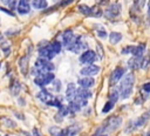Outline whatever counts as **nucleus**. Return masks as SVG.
Masks as SVG:
<instances>
[{
	"instance_id": "1",
	"label": "nucleus",
	"mask_w": 150,
	"mask_h": 136,
	"mask_svg": "<svg viewBox=\"0 0 150 136\" xmlns=\"http://www.w3.org/2000/svg\"><path fill=\"white\" fill-rule=\"evenodd\" d=\"M122 124V117L121 116H109L108 118H105L103 121V123L101 124L100 128L96 129L95 134L93 136H100V135H108L112 131H115L116 129H118Z\"/></svg>"
},
{
	"instance_id": "2",
	"label": "nucleus",
	"mask_w": 150,
	"mask_h": 136,
	"mask_svg": "<svg viewBox=\"0 0 150 136\" xmlns=\"http://www.w3.org/2000/svg\"><path fill=\"white\" fill-rule=\"evenodd\" d=\"M134 83H135V76L132 73H128L121 79L118 91H120V96L122 98H128L131 95Z\"/></svg>"
},
{
	"instance_id": "3",
	"label": "nucleus",
	"mask_w": 150,
	"mask_h": 136,
	"mask_svg": "<svg viewBox=\"0 0 150 136\" xmlns=\"http://www.w3.org/2000/svg\"><path fill=\"white\" fill-rule=\"evenodd\" d=\"M54 80H55V75L53 74V72H45V73H41L40 75L34 77V83L42 89L47 84L53 82Z\"/></svg>"
},
{
	"instance_id": "4",
	"label": "nucleus",
	"mask_w": 150,
	"mask_h": 136,
	"mask_svg": "<svg viewBox=\"0 0 150 136\" xmlns=\"http://www.w3.org/2000/svg\"><path fill=\"white\" fill-rule=\"evenodd\" d=\"M121 11H122L121 4H120V2H114V4H111V5L108 6V8L103 12V14H104V16H105L107 19L114 20V19H116V18L120 16Z\"/></svg>"
},
{
	"instance_id": "5",
	"label": "nucleus",
	"mask_w": 150,
	"mask_h": 136,
	"mask_svg": "<svg viewBox=\"0 0 150 136\" xmlns=\"http://www.w3.org/2000/svg\"><path fill=\"white\" fill-rule=\"evenodd\" d=\"M38 53L40 55V57L42 59H47V60H50L55 56V53L52 50L50 46H49V42L47 41H43L41 43H39V47H38Z\"/></svg>"
},
{
	"instance_id": "6",
	"label": "nucleus",
	"mask_w": 150,
	"mask_h": 136,
	"mask_svg": "<svg viewBox=\"0 0 150 136\" xmlns=\"http://www.w3.org/2000/svg\"><path fill=\"white\" fill-rule=\"evenodd\" d=\"M34 67L38 68L39 70L41 72H53L55 69V66L54 63L50 61V60H47V59H42V57H39L35 60V63H34Z\"/></svg>"
},
{
	"instance_id": "7",
	"label": "nucleus",
	"mask_w": 150,
	"mask_h": 136,
	"mask_svg": "<svg viewBox=\"0 0 150 136\" xmlns=\"http://www.w3.org/2000/svg\"><path fill=\"white\" fill-rule=\"evenodd\" d=\"M81 39H82L81 35H76L74 42H73L67 49L70 50L71 53H80V52H82V50H84V49H88V45H87L83 40H81Z\"/></svg>"
},
{
	"instance_id": "8",
	"label": "nucleus",
	"mask_w": 150,
	"mask_h": 136,
	"mask_svg": "<svg viewBox=\"0 0 150 136\" xmlns=\"http://www.w3.org/2000/svg\"><path fill=\"white\" fill-rule=\"evenodd\" d=\"M97 60V54L93 49H87L80 55V62L84 64H91Z\"/></svg>"
},
{
	"instance_id": "9",
	"label": "nucleus",
	"mask_w": 150,
	"mask_h": 136,
	"mask_svg": "<svg viewBox=\"0 0 150 136\" xmlns=\"http://www.w3.org/2000/svg\"><path fill=\"white\" fill-rule=\"evenodd\" d=\"M82 130V125H80V124H70V125H68L67 128H64V129H61V131H60V134L57 135V136H75V135H77L80 131Z\"/></svg>"
},
{
	"instance_id": "10",
	"label": "nucleus",
	"mask_w": 150,
	"mask_h": 136,
	"mask_svg": "<svg viewBox=\"0 0 150 136\" xmlns=\"http://www.w3.org/2000/svg\"><path fill=\"white\" fill-rule=\"evenodd\" d=\"M75 36H76V35L74 34V32H73L71 29H66V30H63L62 34H61V43H62L66 48H68V47L74 42Z\"/></svg>"
},
{
	"instance_id": "11",
	"label": "nucleus",
	"mask_w": 150,
	"mask_h": 136,
	"mask_svg": "<svg viewBox=\"0 0 150 136\" xmlns=\"http://www.w3.org/2000/svg\"><path fill=\"white\" fill-rule=\"evenodd\" d=\"M98 72H100V67L91 63V64H86L83 68H81L80 74L83 76H94V75L98 74Z\"/></svg>"
},
{
	"instance_id": "12",
	"label": "nucleus",
	"mask_w": 150,
	"mask_h": 136,
	"mask_svg": "<svg viewBox=\"0 0 150 136\" xmlns=\"http://www.w3.org/2000/svg\"><path fill=\"white\" fill-rule=\"evenodd\" d=\"M124 74H125V69H124V68H122V67H117V68H115V69L112 70V73L110 74V79H109L110 84H115V83H117V82L124 76Z\"/></svg>"
},
{
	"instance_id": "13",
	"label": "nucleus",
	"mask_w": 150,
	"mask_h": 136,
	"mask_svg": "<svg viewBox=\"0 0 150 136\" xmlns=\"http://www.w3.org/2000/svg\"><path fill=\"white\" fill-rule=\"evenodd\" d=\"M16 11L19 14L25 15L28 14L30 12V5H29V0H19L18 5H16Z\"/></svg>"
},
{
	"instance_id": "14",
	"label": "nucleus",
	"mask_w": 150,
	"mask_h": 136,
	"mask_svg": "<svg viewBox=\"0 0 150 136\" xmlns=\"http://www.w3.org/2000/svg\"><path fill=\"white\" fill-rule=\"evenodd\" d=\"M76 90H77V88H76V86H75L74 82L68 83V86L66 88V100L68 102L73 101L76 97Z\"/></svg>"
},
{
	"instance_id": "15",
	"label": "nucleus",
	"mask_w": 150,
	"mask_h": 136,
	"mask_svg": "<svg viewBox=\"0 0 150 136\" xmlns=\"http://www.w3.org/2000/svg\"><path fill=\"white\" fill-rule=\"evenodd\" d=\"M77 83H79L80 87H82V88L90 89V88L95 84V80H94V77H91V76H83V77H80V79L77 80Z\"/></svg>"
},
{
	"instance_id": "16",
	"label": "nucleus",
	"mask_w": 150,
	"mask_h": 136,
	"mask_svg": "<svg viewBox=\"0 0 150 136\" xmlns=\"http://www.w3.org/2000/svg\"><path fill=\"white\" fill-rule=\"evenodd\" d=\"M142 61H143V56H132L128 61V67L130 69H138L142 66Z\"/></svg>"
},
{
	"instance_id": "17",
	"label": "nucleus",
	"mask_w": 150,
	"mask_h": 136,
	"mask_svg": "<svg viewBox=\"0 0 150 136\" xmlns=\"http://www.w3.org/2000/svg\"><path fill=\"white\" fill-rule=\"evenodd\" d=\"M36 96H38V98H39V100H41V101H42L43 103H46V104H47V103H48V102L54 97V96H53V95H52L47 89H45V88H42V89L36 94Z\"/></svg>"
},
{
	"instance_id": "18",
	"label": "nucleus",
	"mask_w": 150,
	"mask_h": 136,
	"mask_svg": "<svg viewBox=\"0 0 150 136\" xmlns=\"http://www.w3.org/2000/svg\"><path fill=\"white\" fill-rule=\"evenodd\" d=\"M91 95H93V93L90 91V89H87V88L79 87L77 90H76V97H80V98L88 100V98L91 97Z\"/></svg>"
},
{
	"instance_id": "19",
	"label": "nucleus",
	"mask_w": 150,
	"mask_h": 136,
	"mask_svg": "<svg viewBox=\"0 0 150 136\" xmlns=\"http://www.w3.org/2000/svg\"><path fill=\"white\" fill-rule=\"evenodd\" d=\"M28 63H29V59L27 56H22L19 60V68L23 75H26L28 73Z\"/></svg>"
},
{
	"instance_id": "20",
	"label": "nucleus",
	"mask_w": 150,
	"mask_h": 136,
	"mask_svg": "<svg viewBox=\"0 0 150 136\" xmlns=\"http://www.w3.org/2000/svg\"><path fill=\"white\" fill-rule=\"evenodd\" d=\"M121 40H122V34H121L120 32H111V33L109 34V41H110V43L116 45V43H118Z\"/></svg>"
},
{
	"instance_id": "21",
	"label": "nucleus",
	"mask_w": 150,
	"mask_h": 136,
	"mask_svg": "<svg viewBox=\"0 0 150 136\" xmlns=\"http://www.w3.org/2000/svg\"><path fill=\"white\" fill-rule=\"evenodd\" d=\"M49 46H50L52 50L55 53V55L59 54V53L61 52V49H62V43H61V41H59V40H53L52 42H49Z\"/></svg>"
},
{
	"instance_id": "22",
	"label": "nucleus",
	"mask_w": 150,
	"mask_h": 136,
	"mask_svg": "<svg viewBox=\"0 0 150 136\" xmlns=\"http://www.w3.org/2000/svg\"><path fill=\"white\" fill-rule=\"evenodd\" d=\"M32 5L36 9H45L48 6L47 0H32Z\"/></svg>"
},
{
	"instance_id": "23",
	"label": "nucleus",
	"mask_w": 150,
	"mask_h": 136,
	"mask_svg": "<svg viewBox=\"0 0 150 136\" xmlns=\"http://www.w3.org/2000/svg\"><path fill=\"white\" fill-rule=\"evenodd\" d=\"M144 50H145V45H144V43H141V45L134 47V50H132L131 54H132L134 56H143Z\"/></svg>"
},
{
	"instance_id": "24",
	"label": "nucleus",
	"mask_w": 150,
	"mask_h": 136,
	"mask_svg": "<svg viewBox=\"0 0 150 136\" xmlns=\"http://www.w3.org/2000/svg\"><path fill=\"white\" fill-rule=\"evenodd\" d=\"M77 11H79L81 14L86 15V16H90L91 7H89L88 5H84V4H82V5H79V6H77Z\"/></svg>"
},
{
	"instance_id": "25",
	"label": "nucleus",
	"mask_w": 150,
	"mask_h": 136,
	"mask_svg": "<svg viewBox=\"0 0 150 136\" xmlns=\"http://www.w3.org/2000/svg\"><path fill=\"white\" fill-rule=\"evenodd\" d=\"M118 98H120V91H118V88H115L109 94V101H111L112 103H116Z\"/></svg>"
},
{
	"instance_id": "26",
	"label": "nucleus",
	"mask_w": 150,
	"mask_h": 136,
	"mask_svg": "<svg viewBox=\"0 0 150 136\" xmlns=\"http://www.w3.org/2000/svg\"><path fill=\"white\" fill-rule=\"evenodd\" d=\"M47 106H50V107H56V108H60L61 106H62V98L61 97H59V96H54L48 103H47Z\"/></svg>"
},
{
	"instance_id": "27",
	"label": "nucleus",
	"mask_w": 150,
	"mask_h": 136,
	"mask_svg": "<svg viewBox=\"0 0 150 136\" xmlns=\"http://www.w3.org/2000/svg\"><path fill=\"white\" fill-rule=\"evenodd\" d=\"M102 14H103V12H102V9L100 8V6H98V5H96V6H93V7H91L90 16H94V18H100V16H102Z\"/></svg>"
},
{
	"instance_id": "28",
	"label": "nucleus",
	"mask_w": 150,
	"mask_h": 136,
	"mask_svg": "<svg viewBox=\"0 0 150 136\" xmlns=\"http://www.w3.org/2000/svg\"><path fill=\"white\" fill-rule=\"evenodd\" d=\"M68 108H69V111H70V113H77V111L81 109V107H80L75 101H70V102L68 103Z\"/></svg>"
},
{
	"instance_id": "29",
	"label": "nucleus",
	"mask_w": 150,
	"mask_h": 136,
	"mask_svg": "<svg viewBox=\"0 0 150 136\" xmlns=\"http://www.w3.org/2000/svg\"><path fill=\"white\" fill-rule=\"evenodd\" d=\"M1 122H2L7 128H15V127H16L15 122H14L13 120L8 118V117H2V118H1Z\"/></svg>"
},
{
	"instance_id": "30",
	"label": "nucleus",
	"mask_w": 150,
	"mask_h": 136,
	"mask_svg": "<svg viewBox=\"0 0 150 136\" xmlns=\"http://www.w3.org/2000/svg\"><path fill=\"white\" fill-rule=\"evenodd\" d=\"M20 82H18V81H14V83L11 86V90H12V93H13V95H18L19 93H20V90H21V88H20Z\"/></svg>"
},
{
	"instance_id": "31",
	"label": "nucleus",
	"mask_w": 150,
	"mask_h": 136,
	"mask_svg": "<svg viewBox=\"0 0 150 136\" xmlns=\"http://www.w3.org/2000/svg\"><path fill=\"white\" fill-rule=\"evenodd\" d=\"M69 113H70V111H69L68 106H63V104H62V106L59 108V113H57V114H59L61 117H64V116H67Z\"/></svg>"
},
{
	"instance_id": "32",
	"label": "nucleus",
	"mask_w": 150,
	"mask_h": 136,
	"mask_svg": "<svg viewBox=\"0 0 150 136\" xmlns=\"http://www.w3.org/2000/svg\"><path fill=\"white\" fill-rule=\"evenodd\" d=\"M114 104L115 103H112L111 101H108V102H105V104L103 106V108H102V113L103 114H107V113H109L112 108H114Z\"/></svg>"
},
{
	"instance_id": "33",
	"label": "nucleus",
	"mask_w": 150,
	"mask_h": 136,
	"mask_svg": "<svg viewBox=\"0 0 150 136\" xmlns=\"http://www.w3.org/2000/svg\"><path fill=\"white\" fill-rule=\"evenodd\" d=\"M96 34H97L98 38H101V39H105V38H107V32H105V29H104L102 26H98V27H97Z\"/></svg>"
},
{
	"instance_id": "34",
	"label": "nucleus",
	"mask_w": 150,
	"mask_h": 136,
	"mask_svg": "<svg viewBox=\"0 0 150 136\" xmlns=\"http://www.w3.org/2000/svg\"><path fill=\"white\" fill-rule=\"evenodd\" d=\"M145 5V0H134V7L137 8V9H142Z\"/></svg>"
},
{
	"instance_id": "35",
	"label": "nucleus",
	"mask_w": 150,
	"mask_h": 136,
	"mask_svg": "<svg viewBox=\"0 0 150 136\" xmlns=\"http://www.w3.org/2000/svg\"><path fill=\"white\" fill-rule=\"evenodd\" d=\"M60 131H61V128H59V127H56V125L49 128V134H52L53 136H57V135L60 134Z\"/></svg>"
},
{
	"instance_id": "36",
	"label": "nucleus",
	"mask_w": 150,
	"mask_h": 136,
	"mask_svg": "<svg viewBox=\"0 0 150 136\" xmlns=\"http://www.w3.org/2000/svg\"><path fill=\"white\" fill-rule=\"evenodd\" d=\"M134 47H135V46H127V47H124V48L121 50V53H122V54H130V53H132Z\"/></svg>"
},
{
	"instance_id": "37",
	"label": "nucleus",
	"mask_w": 150,
	"mask_h": 136,
	"mask_svg": "<svg viewBox=\"0 0 150 136\" xmlns=\"http://www.w3.org/2000/svg\"><path fill=\"white\" fill-rule=\"evenodd\" d=\"M149 63H150V56L143 57V61H142V66H141V68L145 69V68H146V67L149 66Z\"/></svg>"
},
{
	"instance_id": "38",
	"label": "nucleus",
	"mask_w": 150,
	"mask_h": 136,
	"mask_svg": "<svg viewBox=\"0 0 150 136\" xmlns=\"http://www.w3.org/2000/svg\"><path fill=\"white\" fill-rule=\"evenodd\" d=\"M97 53H98V59L102 60L104 57V53H103V49H102V46L100 43H97Z\"/></svg>"
},
{
	"instance_id": "39",
	"label": "nucleus",
	"mask_w": 150,
	"mask_h": 136,
	"mask_svg": "<svg viewBox=\"0 0 150 136\" xmlns=\"http://www.w3.org/2000/svg\"><path fill=\"white\" fill-rule=\"evenodd\" d=\"M53 82H54V89L59 93L61 90V81L60 80H54Z\"/></svg>"
},
{
	"instance_id": "40",
	"label": "nucleus",
	"mask_w": 150,
	"mask_h": 136,
	"mask_svg": "<svg viewBox=\"0 0 150 136\" xmlns=\"http://www.w3.org/2000/svg\"><path fill=\"white\" fill-rule=\"evenodd\" d=\"M0 11L1 12H4V13H6V14H8V15H11V16H15V14L12 12V9H8V8H5V7H0Z\"/></svg>"
},
{
	"instance_id": "41",
	"label": "nucleus",
	"mask_w": 150,
	"mask_h": 136,
	"mask_svg": "<svg viewBox=\"0 0 150 136\" xmlns=\"http://www.w3.org/2000/svg\"><path fill=\"white\" fill-rule=\"evenodd\" d=\"M142 89H143L145 93H150V82L144 83V84H143V87H142Z\"/></svg>"
},
{
	"instance_id": "42",
	"label": "nucleus",
	"mask_w": 150,
	"mask_h": 136,
	"mask_svg": "<svg viewBox=\"0 0 150 136\" xmlns=\"http://www.w3.org/2000/svg\"><path fill=\"white\" fill-rule=\"evenodd\" d=\"M96 4L98 6H105L109 4V0H96Z\"/></svg>"
},
{
	"instance_id": "43",
	"label": "nucleus",
	"mask_w": 150,
	"mask_h": 136,
	"mask_svg": "<svg viewBox=\"0 0 150 136\" xmlns=\"http://www.w3.org/2000/svg\"><path fill=\"white\" fill-rule=\"evenodd\" d=\"M2 52H4L5 55H8V54L11 53V47H9V46H4V47H2Z\"/></svg>"
},
{
	"instance_id": "44",
	"label": "nucleus",
	"mask_w": 150,
	"mask_h": 136,
	"mask_svg": "<svg viewBox=\"0 0 150 136\" xmlns=\"http://www.w3.org/2000/svg\"><path fill=\"white\" fill-rule=\"evenodd\" d=\"M73 0H62L60 1V4H57V6H66V5H69Z\"/></svg>"
},
{
	"instance_id": "45",
	"label": "nucleus",
	"mask_w": 150,
	"mask_h": 136,
	"mask_svg": "<svg viewBox=\"0 0 150 136\" xmlns=\"http://www.w3.org/2000/svg\"><path fill=\"white\" fill-rule=\"evenodd\" d=\"M32 135H33V136H40V131H39L36 128H34V129H33V134H32Z\"/></svg>"
},
{
	"instance_id": "46",
	"label": "nucleus",
	"mask_w": 150,
	"mask_h": 136,
	"mask_svg": "<svg viewBox=\"0 0 150 136\" xmlns=\"http://www.w3.org/2000/svg\"><path fill=\"white\" fill-rule=\"evenodd\" d=\"M146 14H148V16L150 18V0H149V2H148V12H146Z\"/></svg>"
},
{
	"instance_id": "47",
	"label": "nucleus",
	"mask_w": 150,
	"mask_h": 136,
	"mask_svg": "<svg viewBox=\"0 0 150 136\" xmlns=\"http://www.w3.org/2000/svg\"><path fill=\"white\" fill-rule=\"evenodd\" d=\"M146 136H150V131H149V132H148V135H146Z\"/></svg>"
},
{
	"instance_id": "48",
	"label": "nucleus",
	"mask_w": 150,
	"mask_h": 136,
	"mask_svg": "<svg viewBox=\"0 0 150 136\" xmlns=\"http://www.w3.org/2000/svg\"><path fill=\"white\" fill-rule=\"evenodd\" d=\"M0 68H1V62H0Z\"/></svg>"
},
{
	"instance_id": "49",
	"label": "nucleus",
	"mask_w": 150,
	"mask_h": 136,
	"mask_svg": "<svg viewBox=\"0 0 150 136\" xmlns=\"http://www.w3.org/2000/svg\"><path fill=\"white\" fill-rule=\"evenodd\" d=\"M100 136H105V135H100Z\"/></svg>"
},
{
	"instance_id": "50",
	"label": "nucleus",
	"mask_w": 150,
	"mask_h": 136,
	"mask_svg": "<svg viewBox=\"0 0 150 136\" xmlns=\"http://www.w3.org/2000/svg\"><path fill=\"white\" fill-rule=\"evenodd\" d=\"M5 136H9V135H5Z\"/></svg>"
}]
</instances>
